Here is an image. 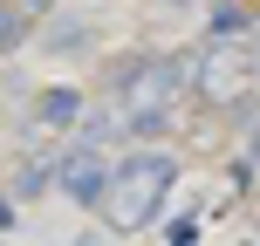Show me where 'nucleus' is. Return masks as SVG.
<instances>
[{"label":"nucleus","mask_w":260,"mask_h":246,"mask_svg":"<svg viewBox=\"0 0 260 246\" xmlns=\"http://www.w3.org/2000/svg\"><path fill=\"white\" fill-rule=\"evenodd\" d=\"M171 178H178V164H171L165 151H137V157H123V164H117V185H110V198H103L110 219H117L123 233H130V226H144V219L157 212V198L171 192Z\"/></svg>","instance_id":"1"},{"label":"nucleus","mask_w":260,"mask_h":246,"mask_svg":"<svg viewBox=\"0 0 260 246\" xmlns=\"http://www.w3.org/2000/svg\"><path fill=\"white\" fill-rule=\"evenodd\" d=\"M55 178H62V192H69V198L96 205V198H110V178H117V171H103V157L82 144V151H69V157H62V171H55Z\"/></svg>","instance_id":"2"},{"label":"nucleus","mask_w":260,"mask_h":246,"mask_svg":"<svg viewBox=\"0 0 260 246\" xmlns=\"http://www.w3.org/2000/svg\"><path fill=\"white\" fill-rule=\"evenodd\" d=\"M35 117L48 123V130H69V123L82 117V96H76V89H41V96H35Z\"/></svg>","instance_id":"3"},{"label":"nucleus","mask_w":260,"mask_h":246,"mask_svg":"<svg viewBox=\"0 0 260 246\" xmlns=\"http://www.w3.org/2000/svg\"><path fill=\"white\" fill-rule=\"evenodd\" d=\"M240 27H247V7L240 0H219L212 7V34H240Z\"/></svg>","instance_id":"4"},{"label":"nucleus","mask_w":260,"mask_h":246,"mask_svg":"<svg viewBox=\"0 0 260 246\" xmlns=\"http://www.w3.org/2000/svg\"><path fill=\"white\" fill-rule=\"evenodd\" d=\"M21 34H27V21H21V14L7 7V0H0V48H14V41H21Z\"/></svg>","instance_id":"5"},{"label":"nucleus","mask_w":260,"mask_h":246,"mask_svg":"<svg viewBox=\"0 0 260 246\" xmlns=\"http://www.w3.org/2000/svg\"><path fill=\"white\" fill-rule=\"evenodd\" d=\"M41 185H48V171H41V164H27V171H21V185H14V192H21V198H35Z\"/></svg>","instance_id":"6"},{"label":"nucleus","mask_w":260,"mask_h":246,"mask_svg":"<svg viewBox=\"0 0 260 246\" xmlns=\"http://www.w3.org/2000/svg\"><path fill=\"white\" fill-rule=\"evenodd\" d=\"M0 226H14V205H7V198H0Z\"/></svg>","instance_id":"7"}]
</instances>
